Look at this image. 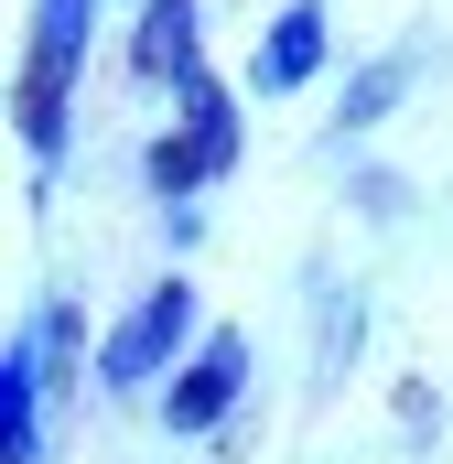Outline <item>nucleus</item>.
Masks as SVG:
<instances>
[{"label": "nucleus", "instance_id": "nucleus-1", "mask_svg": "<svg viewBox=\"0 0 453 464\" xmlns=\"http://www.w3.org/2000/svg\"><path fill=\"white\" fill-rule=\"evenodd\" d=\"M87 44H98V0H33V44H22V76H11V119H22V151L33 162H65V119H76Z\"/></svg>", "mask_w": 453, "mask_h": 464}, {"label": "nucleus", "instance_id": "nucleus-2", "mask_svg": "<svg viewBox=\"0 0 453 464\" xmlns=\"http://www.w3.org/2000/svg\"><path fill=\"white\" fill-rule=\"evenodd\" d=\"M76 303H43L11 356H0V464H43V411H54V389H65V367H76Z\"/></svg>", "mask_w": 453, "mask_h": 464}, {"label": "nucleus", "instance_id": "nucleus-3", "mask_svg": "<svg viewBox=\"0 0 453 464\" xmlns=\"http://www.w3.org/2000/svg\"><path fill=\"white\" fill-rule=\"evenodd\" d=\"M173 109H184V119L151 140V195H162V206H195V195L217 184L226 162H237V98H226V76H217V65H206V76H195Z\"/></svg>", "mask_w": 453, "mask_h": 464}, {"label": "nucleus", "instance_id": "nucleus-4", "mask_svg": "<svg viewBox=\"0 0 453 464\" xmlns=\"http://www.w3.org/2000/svg\"><path fill=\"white\" fill-rule=\"evenodd\" d=\"M195 356V281H151L130 314L109 324V346H98V389H151V378H173Z\"/></svg>", "mask_w": 453, "mask_h": 464}, {"label": "nucleus", "instance_id": "nucleus-5", "mask_svg": "<svg viewBox=\"0 0 453 464\" xmlns=\"http://www.w3.org/2000/svg\"><path fill=\"white\" fill-rule=\"evenodd\" d=\"M237 400H248V335H237V324H206V346L162 378V432L206 443V432H226Z\"/></svg>", "mask_w": 453, "mask_h": 464}, {"label": "nucleus", "instance_id": "nucleus-6", "mask_svg": "<svg viewBox=\"0 0 453 464\" xmlns=\"http://www.w3.org/2000/svg\"><path fill=\"white\" fill-rule=\"evenodd\" d=\"M130 76L184 98V87L206 76V11H195V0H140V33H130Z\"/></svg>", "mask_w": 453, "mask_h": 464}, {"label": "nucleus", "instance_id": "nucleus-7", "mask_svg": "<svg viewBox=\"0 0 453 464\" xmlns=\"http://www.w3.org/2000/svg\"><path fill=\"white\" fill-rule=\"evenodd\" d=\"M313 76H324V0H292V11L259 33L248 87H259V98H292V87H313Z\"/></svg>", "mask_w": 453, "mask_h": 464}, {"label": "nucleus", "instance_id": "nucleus-8", "mask_svg": "<svg viewBox=\"0 0 453 464\" xmlns=\"http://www.w3.org/2000/svg\"><path fill=\"white\" fill-rule=\"evenodd\" d=\"M400 87H410V54H378V65H367V76H356V87H345V140H356V130H378V119L400 109Z\"/></svg>", "mask_w": 453, "mask_h": 464}]
</instances>
